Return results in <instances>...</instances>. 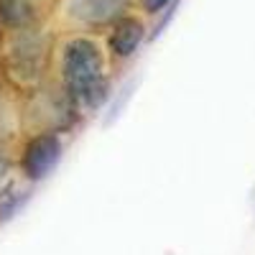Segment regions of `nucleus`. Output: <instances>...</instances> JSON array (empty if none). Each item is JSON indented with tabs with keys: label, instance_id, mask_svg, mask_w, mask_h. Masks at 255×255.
<instances>
[{
	"label": "nucleus",
	"instance_id": "1",
	"mask_svg": "<svg viewBox=\"0 0 255 255\" xmlns=\"http://www.w3.org/2000/svg\"><path fill=\"white\" fill-rule=\"evenodd\" d=\"M64 79L72 97L100 105L105 97V79H102V59L92 41H72L64 54Z\"/></svg>",
	"mask_w": 255,
	"mask_h": 255
},
{
	"label": "nucleus",
	"instance_id": "2",
	"mask_svg": "<svg viewBox=\"0 0 255 255\" xmlns=\"http://www.w3.org/2000/svg\"><path fill=\"white\" fill-rule=\"evenodd\" d=\"M59 156H61V143L54 135H41L28 145L26 158H23V168L31 179H41L56 166Z\"/></svg>",
	"mask_w": 255,
	"mask_h": 255
},
{
	"label": "nucleus",
	"instance_id": "3",
	"mask_svg": "<svg viewBox=\"0 0 255 255\" xmlns=\"http://www.w3.org/2000/svg\"><path fill=\"white\" fill-rule=\"evenodd\" d=\"M54 0H0V15L8 26H31L49 13Z\"/></svg>",
	"mask_w": 255,
	"mask_h": 255
},
{
	"label": "nucleus",
	"instance_id": "4",
	"mask_svg": "<svg viewBox=\"0 0 255 255\" xmlns=\"http://www.w3.org/2000/svg\"><path fill=\"white\" fill-rule=\"evenodd\" d=\"M128 0H72V13L87 23H105L113 20Z\"/></svg>",
	"mask_w": 255,
	"mask_h": 255
},
{
	"label": "nucleus",
	"instance_id": "5",
	"mask_svg": "<svg viewBox=\"0 0 255 255\" xmlns=\"http://www.w3.org/2000/svg\"><path fill=\"white\" fill-rule=\"evenodd\" d=\"M140 38H143V26L135 18H123V20H118V26L113 31L110 46L118 56H130L135 51V46L140 44Z\"/></svg>",
	"mask_w": 255,
	"mask_h": 255
},
{
	"label": "nucleus",
	"instance_id": "6",
	"mask_svg": "<svg viewBox=\"0 0 255 255\" xmlns=\"http://www.w3.org/2000/svg\"><path fill=\"white\" fill-rule=\"evenodd\" d=\"M143 3H145L148 10H158V8H163L168 3V0H143Z\"/></svg>",
	"mask_w": 255,
	"mask_h": 255
}]
</instances>
